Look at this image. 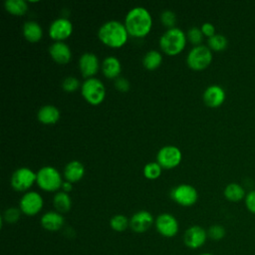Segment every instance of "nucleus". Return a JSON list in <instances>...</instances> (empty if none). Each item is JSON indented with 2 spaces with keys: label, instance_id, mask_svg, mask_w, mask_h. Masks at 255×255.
<instances>
[{
  "label": "nucleus",
  "instance_id": "35",
  "mask_svg": "<svg viewBox=\"0 0 255 255\" xmlns=\"http://www.w3.org/2000/svg\"><path fill=\"white\" fill-rule=\"evenodd\" d=\"M245 206L249 212L255 214V189L249 191L244 199Z\"/></svg>",
  "mask_w": 255,
  "mask_h": 255
},
{
  "label": "nucleus",
  "instance_id": "13",
  "mask_svg": "<svg viewBox=\"0 0 255 255\" xmlns=\"http://www.w3.org/2000/svg\"><path fill=\"white\" fill-rule=\"evenodd\" d=\"M73 33V24L67 18H58L54 20L49 27V36L55 42H64Z\"/></svg>",
  "mask_w": 255,
  "mask_h": 255
},
{
  "label": "nucleus",
  "instance_id": "23",
  "mask_svg": "<svg viewBox=\"0 0 255 255\" xmlns=\"http://www.w3.org/2000/svg\"><path fill=\"white\" fill-rule=\"evenodd\" d=\"M224 197L231 202H239L245 199L246 193L244 187L236 182H231L227 184L223 190Z\"/></svg>",
  "mask_w": 255,
  "mask_h": 255
},
{
  "label": "nucleus",
  "instance_id": "12",
  "mask_svg": "<svg viewBox=\"0 0 255 255\" xmlns=\"http://www.w3.org/2000/svg\"><path fill=\"white\" fill-rule=\"evenodd\" d=\"M207 238V230H205L202 226L192 225L185 230L183 242L185 246L190 249H198L205 244Z\"/></svg>",
  "mask_w": 255,
  "mask_h": 255
},
{
  "label": "nucleus",
  "instance_id": "19",
  "mask_svg": "<svg viewBox=\"0 0 255 255\" xmlns=\"http://www.w3.org/2000/svg\"><path fill=\"white\" fill-rule=\"evenodd\" d=\"M101 70L103 75L107 79L116 80L120 77V74L122 72V64L120 60L116 57L109 56L104 59V61L101 64Z\"/></svg>",
  "mask_w": 255,
  "mask_h": 255
},
{
  "label": "nucleus",
  "instance_id": "11",
  "mask_svg": "<svg viewBox=\"0 0 255 255\" xmlns=\"http://www.w3.org/2000/svg\"><path fill=\"white\" fill-rule=\"evenodd\" d=\"M156 231L163 237H174L179 231L177 219L170 213H161L154 219Z\"/></svg>",
  "mask_w": 255,
  "mask_h": 255
},
{
  "label": "nucleus",
  "instance_id": "30",
  "mask_svg": "<svg viewBox=\"0 0 255 255\" xmlns=\"http://www.w3.org/2000/svg\"><path fill=\"white\" fill-rule=\"evenodd\" d=\"M21 214H22V212H21L20 208L13 207V206L7 208L1 216V226L3 225L4 221L9 224L16 223L20 219Z\"/></svg>",
  "mask_w": 255,
  "mask_h": 255
},
{
  "label": "nucleus",
  "instance_id": "18",
  "mask_svg": "<svg viewBox=\"0 0 255 255\" xmlns=\"http://www.w3.org/2000/svg\"><path fill=\"white\" fill-rule=\"evenodd\" d=\"M41 225L42 227L50 232L59 231L63 228L65 223V218L62 213L58 211H48L44 213L41 217Z\"/></svg>",
  "mask_w": 255,
  "mask_h": 255
},
{
  "label": "nucleus",
  "instance_id": "33",
  "mask_svg": "<svg viewBox=\"0 0 255 255\" xmlns=\"http://www.w3.org/2000/svg\"><path fill=\"white\" fill-rule=\"evenodd\" d=\"M160 21L164 27H166L168 29L174 28L175 23H176V15L174 12H172L170 10H164L160 14Z\"/></svg>",
  "mask_w": 255,
  "mask_h": 255
},
{
  "label": "nucleus",
  "instance_id": "17",
  "mask_svg": "<svg viewBox=\"0 0 255 255\" xmlns=\"http://www.w3.org/2000/svg\"><path fill=\"white\" fill-rule=\"evenodd\" d=\"M49 54L59 65H66L72 59L71 49L65 42H54L49 48Z\"/></svg>",
  "mask_w": 255,
  "mask_h": 255
},
{
  "label": "nucleus",
  "instance_id": "25",
  "mask_svg": "<svg viewBox=\"0 0 255 255\" xmlns=\"http://www.w3.org/2000/svg\"><path fill=\"white\" fill-rule=\"evenodd\" d=\"M5 10L14 16H22L28 10V4L24 0H6L4 2Z\"/></svg>",
  "mask_w": 255,
  "mask_h": 255
},
{
  "label": "nucleus",
  "instance_id": "4",
  "mask_svg": "<svg viewBox=\"0 0 255 255\" xmlns=\"http://www.w3.org/2000/svg\"><path fill=\"white\" fill-rule=\"evenodd\" d=\"M36 183L42 190L54 192L62 187L63 179L62 175L55 167L47 165L37 171Z\"/></svg>",
  "mask_w": 255,
  "mask_h": 255
},
{
  "label": "nucleus",
  "instance_id": "37",
  "mask_svg": "<svg viewBox=\"0 0 255 255\" xmlns=\"http://www.w3.org/2000/svg\"><path fill=\"white\" fill-rule=\"evenodd\" d=\"M200 30H201L203 36L207 37L208 39L211 38L212 36H214V35L216 34V33H215V27H214V25H213L212 23H210V22H205V23H203V24L201 25V27H200Z\"/></svg>",
  "mask_w": 255,
  "mask_h": 255
},
{
  "label": "nucleus",
  "instance_id": "31",
  "mask_svg": "<svg viewBox=\"0 0 255 255\" xmlns=\"http://www.w3.org/2000/svg\"><path fill=\"white\" fill-rule=\"evenodd\" d=\"M207 235H208V238H210L211 240L219 241V240H221V239H223L225 237L226 230H225V228L222 225L214 224V225H211L208 228Z\"/></svg>",
  "mask_w": 255,
  "mask_h": 255
},
{
  "label": "nucleus",
  "instance_id": "22",
  "mask_svg": "<svg viewBox=\"0 0 255 255\" xmlns=\"http://www.w3.org/2000/svg\"><path fill=\"white\" fill-rule=\"evenodd\" d=\"M24 38L30 43H37L43 37V30L40 24L36 21H27L22 27Z\"/></svg>",
  "mask_w": 255,
  "mask_h": 255
},
{
  "label": "nucleus",
  "instance_id": "39",
  "mask_svg": "<svg viewBox=\"0 0 255 255\" xmlns=\"http://www.w3.org/2000/svg\"><path fill=\"white\" fill-rule=\"evenodd\" d=\"M198 255H214V254H212V253H207V252H205V253H200V254H198Z\"/></svg>",
  "mask_w": 255,
  "mask_h": 255
},
{
  "label": "nucleus",
  "instance_id": "24",
  "mask_svg": "<svg viewBox=\"0 0 255 255\" xmlns=\"http://www.w3.org/2000/svg\"><path fill=\"white\" fill-rule=\"evenodd\" d=\"M53 205L60 213L68 212L72 207V199L67 192L58 191L53 197Z\"/></svg>",
  "mask_w": 255,
  "mask_h": 255
},
{
  "label": "nucleus",
  "instance_id": "38",
  "mask_svg": "<svg viewBox=\"0 0 255 255\" xmlns=\"http://www.w3.org/2000/svg\"><path fill=\"white\" fill-rule=\"evenodd\" d=\"M61 188H62V191L69 193V192L72 191V189H73V183L70 182V181H67V180H66V181H63Z\"/></svg>",
  "mask_w": 255,
  "mask_h": 255
},
{
  "label": "nucleus",
  "instance_id": "8",
  "mask_svg": "<svg viewBox=\"0 0 255 255\" xmlns=\"http://www.w3.org/2000/svg\"><path fill=\"white\" fill-rule=\"evenodd\" d=\"M37 172H34L29 167H19L11 176V186L14 190L24 192L29 190L36 182Z\"/></svg>",
  "mask_w": 255,
  "mask_h": 255
},
{
  "label": "nucleus",
  "instance_id": "15",
  "mask_svg": "<svg viewBox=\"0 0 255 255\" xmlns=\"http://www.w3.org/2000/svg\"><path fill=\"white\" fill-rule=\"evenodd\" d=\"M100 67L99 59L94 53H84L79 59V69L86 79L94 78Z\"/></svg>",
  "mask_w": 255,
  "mask_h": 255
},
{
  "label": "nucleus",
  "instance_id": "10",
  "mask_svg": "<svg viewBox=\"0 0 255 255\" xmlns=\"http://www.w3.org/2000/svg\"><path fill=\"white\" fill-rule=\"evenodd\" d=\"M43 205V197L36 191L25 192L19 202V208L21 212L27 216L37 215L42 210Z\"/></svg>",
  "mask_w": 255,
  "mask_h": 255
},
{
  "label": "nucleus",
  "instance_id": "20",
  "mask_svg": "<svg viewBox=\"0 0 255 255\" xmlns=\"http://www.w3.org/2000/svg\"><path fill=\"white\" fill-rule=\"evenodd\" d=\"M37 119L44 125H54L60 120V111L53 105H45L39 109Z\"/></svg>",
  "mask_w": 255,
  "mask_h": 255
},
{
  "label": "nucleus",
  "instance_id": "6",
  "mask_svg": "<svg viewBox=\"0 0 255 255\" xmlns=\"http://www.w3.org/2000/svg\"><path fill=\"white\" fill-rule=\"evenodd\" d=\"M212 62V51L204 45L194 46L187 54L186 64L193 71L205 70Z\"/></svg>",
  "mask_w": 255,
  "mask_h": 255
},
{
  "label": "nucleus",
  "instance_id": "28",
  "mask_svg": "<svg viewBox=\"0 0 255 255\" xmlns=\"http://www.w3.org/2000/svg\"><path fill=\"white\" fill-rule=\"evenodd\" d=\"M110 226L116 232H124L129 227V219L124 214H116L110 219Z\"/></svg>",
  "mask_w": 255,
  "mask_h": 255
},
{
  "label": "nucleus",
  "instance_id": "27",
  "mask_svg": "<svg viewBox=\"0 0 255 255\" xmlns=\"http://www.w3.org/2000/svg\"><path fill=\"white\" fill-rule=\"evenodd\" d=\"M228 40L221 34H215L207 40V47L214 52H221L227 48Z\"/></svg>",
  "mask_w": 255,
  "mask_h": 255
},
{
  "label": "nucleus",
  "instance_id": "1",
  "mask_svg": "<svg viewBox=\"0 0 255 255\" xmlns=\"http://www.w3.org/2000/svg\"><path fill=\"white\" fill-rule=\"evenodd\" d=\"M124 24L129 36L143 38L152 28V18L145 8L136 6L127 13Z\"/></svg>",
  "mask_w": 255,
  "mask_h": 255
},
{
  "label": "nucleus",
  "instance_id": "16",
  "mask_svg": "<svg viewBox=\"0 0 255 255\" xmlns=\"http://www.w3.org/2000/svg\"><path fill=\"white\" fill-rule=\"evenodd\" d=\"M225 91L221 86L211 85L205 89L202 95L204 104L209 108H218L225 101Z\"/></svg>",
  "mask_w": 255,
  "mask_h": 255
},
{
  "label": "nucleus",
  "instance_id": "5",
  "mask_svg": "<svg viewBox=\"0 0 255 255\" xmlns=\"http://www.w3.org/2000/svg\"><path fill=\"white\" fill-rule=\"evenodd\" d=\"M83 98L91 105L98 106L106 98V88L104 83L96 78L86 79L81 86Z\"/></svg>",
  "mask_w": 255,
  "mask_h": 255
},
{
  "label": "nucleus",
  "instance_id": "26",
  "mask_svg": "<svg viewBox=\"0 0 255 255\" xmlns=\"http://www.w3.org/2000/svg\"><path fill=\"white\" fill-rule=\"evenodd\" d=\"M162 63V56L161 54L156 50H150L148 51L143 59H142V65L146 70L153 71L156 70Z\"/></svg>",
  "mask_w": 255,
  "mask_h": 255
},
{
  "label": "nucleus",
  "instance_id": "29",
  "mask_svg": "<svg viewBox=\"0 0 255 255\" xmlns=\"http://www.w3.org/2000/svg\"><path fill=\"white\" fill-rule=\"evenodd\" d=\"M161 170H162V167L159 165L157 161L148 162L143 167V175L145 178L153 180L160 176Z\"/></svg>",
  "mask_w": 255,
  "mask_h": 255
},
{
  "label": "nucleus",
  "instance_id": "7",
  "mask_svg": "<svg viewBox=\"0 0 255 255\" xmlns=\"http://www.w3.org/2000/svg\"><path fill=\"white\" fill-rule=\"evenodd\" d=\"M171 199L178 205L188 207L196 203L198 199V192L190 184H178L170 191Z\"/></svg>",
  "mask_w": 255,
  "mask_h": 255
},
{
  "label": "nucleus",
  "instance_id": "34",
  "mask_svg": "<svg viewBox=\"0 0 255 255\" xmlns=\"http://www.w3.org/2000/svg\"><path fill=\"white\" fill-rule=\"evenodd\" d=\"M62 88H63L64 91H66L68 93L75 92V91H77L80 88V81L76 77L69 76V77H67V78H65L63 80Z\"/></svg>",
  "mask_w": 255,
  "mask_h": 255
},
{
  "label": "nucleus",
  "instance_id": "32",
  "mask_svg": "<svg viewBox=\"0 0 255 255\" xmlns=\"http://www.w3.org/2000/svg\"><path fill=\"white\" fill-rule=\"evenodd\" d=\"M203 37L204 36H203L200 28H197V27H192V28L188 29V31L186 33L187 41H189L194 46L201 45V42L203 41Z\"/></svg>",
  "mask_w": 255,
  "mask_h": 255
},
{
  "label": "nucleus",
  "instance_id": "2",
  "mask_svg": "<svg viewBox=\"0 0 255 255\" xmlns=\"http://www.w3.org/2000/svg\"><path fill=\"white\" fill-rule=\"evenodd\" d=\"M98 37L104 45L118 49L122 48L127 43L128 33L124 23L117 20H110L100 27Z\"/></svg>",
  "mask_w": 255,
  "mask_h": 255
},
{
  "label": "nucleus",
  "instance_id": "9",
  "mask_svg": "<svg viewBox=\"0 0 255 255\" xmlns=\"http://www.w3.org/2000/svg\"><path fill=\"white\" fill-rule=\"evenodd\" d=\"M182 158L181 150L175 145H165L156 154V161L162 168L172 169L176 167Z\"/></svg>",
  "mask_w": 255,
  "mask_h": 255
},
{
  "label": "nucleus",
  "instance_id": "3",
  "mask_svg": "<svg viewBox=\"0 0 255 255\" xmlns=\"http://www.w3.org/2000/svg\"><path fill=\"white\" fill-rule=\"evenodd\" d=\"M186 35L177 28L167 29L159 39V47L167 56H176L180 54L186 45Z\"/></svg>",
  "mask_w": 255,
  "mask_h": 255
},
{
  "label": "nucleus",
  "instance_id": "36",
  "mask_svg": "<svg viewBox=\"0 0 255 255\" xmlns=\"http://www.w3.org/2000/svg\"><path fill=\"white\" fill-rule=\"evenodd\" d=\"M129 87H130L129 82L124 77H119L115 80V88L120 92H123V93L128 92L129 90Z\"/></svg>",
  "mask_w": 255,
  "mask_h": 255
},
{
  "label": "nucleus",
  "instance_id": "21",
  "mask_svg": "<svg viewBox=\"0 0 255 255\" xmlns=\"http://www.w3.org/2000/svg\"><path fill=\"white\" fill-rule=\"evenodd\" d=\"M85 174V167L79 160H72L68 162L64 168V177L67 181L72 183L77 182L83 178Z\"/></svg>",
  "mask_w": 255,
  "mask_h": 255
},
{
  "label": "nucleus",
  "instance_id": "14",
  "mask_svg": "<svg viewBox=\"0 0 255 255\" xmlns=\"http://www.w3.org/2000/svg\"><path fill=\"white\" fill-rule=\"evenodd\" d=\"M153 223V216L146 210H139L133 213L129 218V228L135 233H143L147 231Z\"/></svg>",
  "mask_w": 255,
  "mask_h": 255
}]
</instances>
